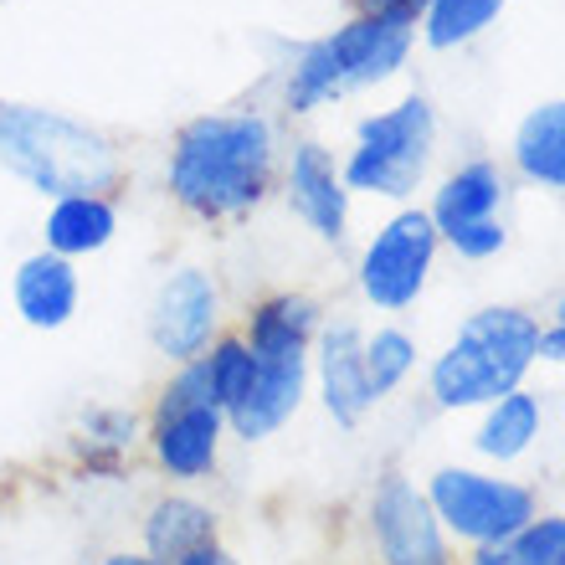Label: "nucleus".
<instances>
[{
    "mask_svg": "<svg viewBox=\"0 0 565 565\" xmlns=\"http://www.w3.org/2000/svg\"><path fill=\"white\" fill-rule=\"evenodd\" d=\"M273 170H278L273 119L257 108H226L180 124L164 160V185L201 222H237L268 201Z\"/></svg>",
    "mask_w": 565,
    "mask_h": 565,
    "instance_id": "obj_1",
    "label": "nucleus"
},
{
    "mask_svg": "<svg viewBox=\"0 0 565 565\" xmlns=\"http://www.w3.org/2000/svg\"><path fill=\"white\" fill-rule=\"evenodd\" d=\"M0 170H11L15 180H26L31 191L52 195V201L104 195L119 185V149L88 119L0 98Z\"/></svg>",
    "mask_w": 565,
    "mask_h": 565,
    "instance_id": "obj_2",
    "label": "nucleus"
},
{
    "mask_svg": "<svg viewBox=\"0 0 565 565\" xmlns=\"http://www.w3.org/2000/svg\"><path fill=\"white\" fill-rule=\"evenodd\" d=\"M417 21L402 15H355L334 26L329 36L309 42L294 57L288 77H282V104L294 114H313V108L334 104L344 93H360L371 83H386L412 52Z\"/></svg>",
    "mask_w": 565,
    "mask_h": 565,
    "instance_id": "obj_3",
    "label": "nucleus"
},
{
    "mask_svg": "<svg viewBox=\"0 0 565 565\" xmlns=\"http://www.w3.org/2000/svg\"><path fill=\"white\" fill-rule=\"evenodd\" d=\"M540 360V324L524 309H478L431 365L437 406H493L520 391L524 371Z\"/></svg>",
    "mask_w": 565,
    "mask_h": 565,
    "instance_id": "obj_4",
    "label": "nucleus"
},
{
    "mask_svg": "<svg viewBox=\"0 0 565 565\" xmlns=\"http://www.w3.org/2000/svg\"><path fill=\"white\" fill-rule=\"evenodd\" d=\"M437 149V114L422 93L402 98L386 114L360 119L355 129V149L344 160V185L365 195H386V201H406L422 185Z\"/></svg>",
    "mask_w": 565,
    "mask_h": 565,
    "instance_id": "obj_5",
    "label": "nucleus"
},
{
    "mask_svg": "<svg viewBox=\"0 0 565 565\" xmlns=\"http://www.w3.org/2000/svg\"><path fill=\"white\" fill-rule=\"evenodd\" d=\"M222 431L226 417L222 406L211 402L206 365H175V375L164 381L160 402H154V422H149V447L170 478H206L222 458Z\"/></svg>",
    "mask_w": 565,
    "mask_h": 565,
    "instance_id": "obj_6",
    "label": "nucleus"
},
{
    "mask_svg": "<svg viewBox=\"0 0 565 565\" xmlns=\"http://www.w3.org/2000/svg\"><path fill=\"white\" fill-rule=\"evenodd\" d=\"M427 504L437 524H447L452 535L473 540V545H504L535 520V493L509 483V478L468 473V468H443L431 478Z\"/></svg>",
    "mask_w": 565,
    "mask_h": 565,
    "instance_id": "obj_7",
    "label": "nucleus"
},
{
    "mask_svg": "<svg viewBox=\"0 0 565 565\" xmlns=\"http://www.w3.org/2000/svg\"><path fill=\"white\" fill-rule=\"evenodd\" d=\"M431 257H437L431 216L427 211H396L360 257V294L371 298L375 309H412L417 294L427 288Z\"/></svg>",
    "mask_w": 565,
    "mask_h": 565,
    "instance_id": "obj_8",
    "label": "nucleus"
},
{
    "mask_svg": "<svg viewBox=\"0 0 565 565\" xmlns=\"http://www.w3.org/2000/svg\"><path fill=\"white\" fill-rule=\"evenodd\" d=\"M222 329V288L201 268H175L154 288L149 303V340L170 365H191L216 344Z\"/></svg>",
    "mask_w": 565,
    "mask_h": 565,
    "instance_id": "obj_9",
    "label": "nucleus"
},
{
    "mask_svg": "<svg viewBox=\"0 0 565 565\" xmlns=\"http://www.w3.org/2000/svg\"><path fill=\"white\" fill-rule=\"evenodd\" d=\"M499 206H504V175L489 160H473L443 180L427 216L437 226V237H447L462 257L478 263V257H493L509 242Z\"/></svg>",
    "mask_w": 565,
    "mask_h": 565,
    "instance_id": "obj_10",
    "label": "nucleus"
},
{
    "mask_svg": "<svg viewBox=\"0 0 565 565\" xmlns=\"http://www.w3.org/2000/svg\"><path fill=\"white\" fill-rule=\"evenodd\" d=\"M371 535L386 565H452L427 493H417V483H406L402 473H386L375 483Z\"/></svg>",
    "mask_w": 565,
    "mask_h": 565,
    "instance_id": "obj_11",
    "label": "nucleus"
},
{
    "mask_svg": "<svg viewBox=\"0 0 565 565\" xmlns=\"http://www.w3.org/2000/svg\"><path fill=\"white\" fill-rule=\"evenodd\" d=\"M247 350L257 360V375L247 386V396L226 412V427L237 431L242 443H263L303 406L309 350H298V344H247Z\"/></svg>",
    "mask_w": 565,
    "mask_h": 565,
    "instance_id": "obj_12",
    "label": "nucleus"
},
{
    "mask_svg": "<svg viewBox=\"0 0 565 565\" xmlns=\"http://www.w3.org/2000/svg\"><path fill=\"white\" fill-rule=\"evenodd\" d=\"M282 185H288V206H294L298 222H309V232H319L324 242H344L350 185H344L340 164L324 145H298L288 170H282Z\"/></svg>",
    "mask_w": 565,
    "mask_h": 565,
    "instance_id": "obj_13",
    "label": "nucleus"
},
{
    "mask_svg": "<svg viewBox=\"0 0 565 565\" xmlns=\"http://www.w3.org/2000/svg\"><path fill=\"white\" fill-rule=\"evenodd\" d=\"M319 391H324L329 417L340 427H355L365 412L375 406L371 375H365V334L350 319L319 329Z\"/></svg>",
    "mask_w": 565,
    "mask_h": 565,
    "instance_id": "obj_14",
    "label": "nucleus"
},
{
    "mask_svg": "<svg viewBox=\"0 0 565 565\" xmlns=\"http://www.w3.org/2000/svg\"><path fill=\"white\" fill-rule=\"evenodd\" d=\"M11 298L15 313L26 319L31 329H62L77 313V298H83V278L67 257L57 253H31L11 278Z\"/></svg>",
    "mask_w": 565,
    "mask_h": 565,
    "instance_id": "obj_15",
    "label": "nucleus"
},
{
    "mask_svg": "<svg viewBox=\"0 0 565 565\" xmlns=\"http://www.w3.org/2000/svg\"><path fill=\"white\" fill-rule=\"evenodd\" d=\"M216 545V514L206 504H195L185 493H164L154 499L145 514V555H154L160 565H180L191 555Z\"/></svg>",
    "mask_w": 565,
    "mask_h": 565,
    "instance_id": "obj_16",
    "label": "nucleus"
},
{
    "mask_svg": "<svg viewBox=\"0 0 565 565\" xmlns=\"http://www.w3.org/2000/svg\"><path fill=\"white\" fill-rule=\"evenodd\" d=\"M119 232V206L108 195H62L52 201L42 222V237H46V253L57 257H88V253H104L108 242Z\"/></svg>",
    "mask_w": 565,
    "mask_h": 565,
    "instance_id": "obj_17",
    "label": "nucleus"
},
{
    "mask_svg": "<svg viewBox=\"0 0 565 565\" xmlns=\"http://www.w3.org/2000/svg\"><path fill=\"white\" fill-rule=\"evenodd\" d=\"M514 164L524 180H535L545 191H565V98H551L524 114L514 135Z\"/></svg>",
    "mask_w": 565,
    "mask_h": 565,
    "instance_id": "obj_18",
    "label": "nucleus"
},
{
    "mask_svg": "<svg viewBox=\"0 0 565 565\" xmlns=\"http://www.w3.org/2000/svg\"><path fill=\"white\" fill-rule=\"evenodd\" d=\"M535 437H540V402L530 391H509V396H499L489 406V417L478 427V452L493 462H509L520 458Z\"/></svg>",
    "mask_w": 565,
    "mask_h": 565,
    "instance_id": "obj_19",
    "label": "nucleus"
},
{
    "mask_svg": "<svg viewBox=\"0 0 565 565\" xmlns=\"http://www.w3.org/2000/svg\"><path fill=\"white\" fill-rule=\"evenodd\" d=\"M139 443V417L124 412V406H98L83 417L77 431V458L88 462L93 473H119V462L135 452Z\"/></svg>",
    "mask_w": 565,
    "mask_h": 565,
    "instance_id": "obj_20",
    "label": "nucleus"
},
{
    "mask_svg": "<svg viewBox=\"0 0 565 565\" xmlns=\"http://www.w3.org/2000/svg\"><path fill=\"white\" fill-rule=\"evenodd\" d=\"M504 11V0H427V11H422V36L427 46L447 52V46H462L483 36V31L499 21Z\"/></svg>",
    "mask_w": 565,
    "mask_h": 565,
    "instance_id": "obj_21",
    "label": "nucleus"
},
{
    "mask_svg": "<svg viewBox=\"0 0 565 565\" xmlns=\"http://www.w3.org/2000/svg\"><path fill=\"white\" fill-rule=\"evenodd\" d=\"M201 365H206V381H211V402L222 406V417H226L247 396V386H253V375H257L253 350H247L242 334H226V340H216L201 355Z\"/></svg>",
    "mask_w": 565,
    "mask_h": 565,
    "instance_id": "obj_22",
    "label": "nucleus"
},
{
    "mask_svg": "<svg viewBox=\"0 0 565 565\" xmlns=\"http://www.w3.org/2000/svg\"><path fill=\"white\" fill-rule=\"evenodd\" d=\"M412 365H417V344L402 329H375L371 340H365V375H371L375 402L402 386L406 375H412Z\"/></svg>",
    "mask_w": 565,
    "mask_h": 565,
    "instance_id": "obj_23",
    "label": "nucleus"
},
{
    "mask_svg": "<svg viewBox=\"0 0 565 565\" xmlns=\"http://www.w3.org/2000/svg\"><path fill=\"white\" fill-rule=\"evenodd\" d=\"M504 565H565V520H530L509 540Z\"/></svg>",
    "mask_w": 565,
    "mask_h": 565,
    "instance_id": "obj_24",
    "label": "nucleus"
},
{
    "mask_svg": "<svg viewBox=\"0 0 565 565\" xmlns=\"http://www.w3.org/2000/svg\"><path fill=\"white\" fill-rule=\"evenodd\" d=\"M360 15H402V21H417L427 11V0H355Z\"/></svg>",
    "mask_w": 565,
    "mask_h": 565,
    "instance_id": "obj_25",
    "label": "nucleus"
},
{
    "mask_svg": "<svg viewBox=\"0 0 565 565\" xmlns=\"http://www.w3.org/2000/svg\"><path fill=\"white\" fill-rule=\"evenodd\" d=\"M540 355H545V360H565V313H555L551 329H540Z\"/></svg>",
    "mask_w": 565,
    "mask_h": 565,
    "instance_id": "obj_26",
    "label": "nucleus"
},
{
    "mask_svg": "<svg viewBox=\"0 0 565 565\" xmlns=\"http://www.w3.org/2000/svg\"><path fill=\"white\" fill-rule=\"evenodd\" d=\"M180 565H237L232 555L222 551V545H211V551H201V555H191V561H180Z\"/></svg>",
    "mask_w": 565,
    "mask_h": 565,
    "instance_id": "obj_27",
    "label": "nucleus"
},
{
    "mask_svg": "<svg viewBox=\"0 0 565 565\" xmlns=\"http://www.w3.org/2000/svg\"><path fill=\"white\" fill-rule=\"evenodd\" d=\"M104 565H160V561H154V555H129L124 551V555H108Z\"/></svg>",
    "mask_w": 565,
    "mask_h": 565,
    "instance_id": "obj_28",
    "label": "nucleus"
},
{
    "mask_svg": "<svg viewBox=\"0 0 565 565\" xmlns=\"http://www.w3.org/2000/svg\"><path fill=\"white\" fill-rule=\"evenodd\" d=\"M561 313H565V294H561Z\"/></svg>",
    "mask_w": 565,
    "mask_h": 565,
    "instance_id": "obj_29",
    "label": "nucleus"
}]
</instances>
